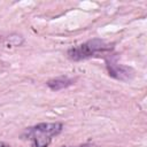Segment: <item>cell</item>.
Wrapping results in <instances>:
<instances>
[{
    "label": "cell",
    "instance_id": "obj_1",
    "mask_svg": "<svg viewBox=\"0 0 147 147\" xmlns=\"http://www.w3.org/2000/svg\"><path fill=\"white\" fill-rule=\"evenodd\" d=\"M63 130V124L60 122L54 123H39L28 127L23 138L31 141L32 147H48L53 137L59 136Z\"/></svg>",
    "mask_w": 147,
    "mask_h": 147
},
{
    "label": "cell",
    "instance_id": "obj_2",
    "mask_svg": "<svg viewBox=\"0 0 147 147\" xmlns=\"http://www.w3.org/2000/svg\"><path fill=\"white\" fill-rule=\"evenodd\" d=\"M113 44H109L100 38H93L83 44L70 47L67 51V55L72 61H82L109 53L113 51Z\"/></svg>",
    "mask_w": 147,
    "mask_h": 147
},
{
    "label": "cell",
    "instance_id": "obj_3",
    "mask_svg": "<svg viewBox=\"0 0 147 147\" xmlns=\"http://www.w3.org/2000/svg\"><path fill=\"white\" fill-rule=\"evenodd\" d=\"M106 67H107L108 75L121 82H127L132 79L134 76V71L131 67L121 64L113 57L106 59Z\"/></svg>",
    "mask_w": 147,
    "mask_h": 147
},
{
    "label": "cell",
    "instance_id": "obj_4",
    "mask_svg": "<svg viewBox=\"0 0 147 147\" xmlns=\"http://www.w3.org/2000/svg\"><path fill=\"white\" fill-rule=\"evenodd\" d=\"M75 83V79L69 78V77H57L54 79H49L46 85L52 90V91H60L63 88H67L69 86H71Z\"/></svg>",
    "mask_w": 147,
    "mask_h": 147
},
{
    "label": "cell",
    "instance_id": "obj_5",
    "mask_svg": "<svg viewBox=\"0 0 147 147\" xmlns=\"http://www.w3.org/2000/svg\"><path fill=\"white\" fill-rule=\"evenodd\" d=\"M0 147H10L9 145H7L6 142H2V141H0Z\"/></svg>",
    "mask_w": 147,
    "mask_h": 147
},
{
    "label": "cell",
    "instance_id": "obj_6",
    "mask_svg": "<svg viewBox=\"0 0 147 147\" xmlns=\"http://www.w3.org/2000/svg\"><path fill=\"white\" fill-rule=\"evenodd\" d=\"M64 147V146H63ZM77 147H90V146H87V145H84V146H77Z\"/></svg>",
    "mask_w": 147,
    "mask_h": 147
}]
</instances>
